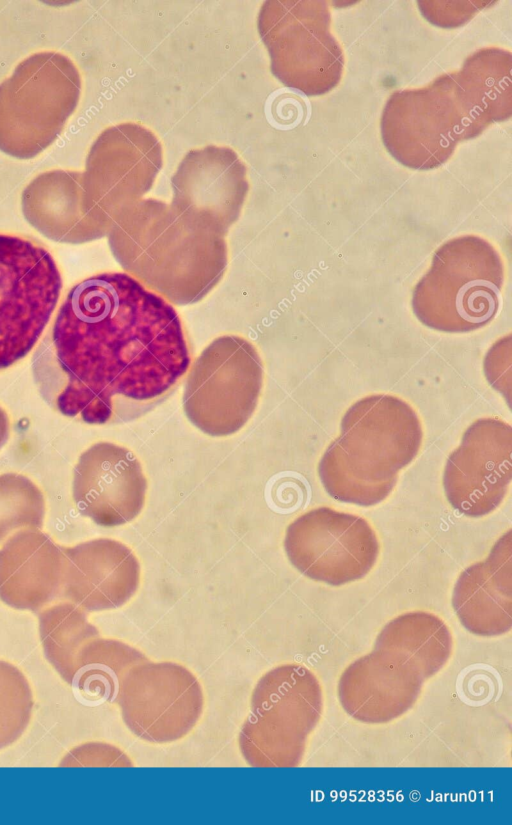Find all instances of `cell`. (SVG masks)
Here are the masks:
<instances>
[{
	"label": "cell",
	"mask_w": 512,
	"mask_h": 825,
	"mask_svg": "<svg viewBox=\"0 0 512 825\" xmlns=\"http://www.w3.org/2000/svg\"><path fill=\"white\" fill-rule=\"evenodd\" d=\"M45 501L41 490L28 477L0 475V542L12 531L43 525Z\"/></svg>",
	"instance_id": "obj_25"
},
{
	"label": "cell",
	"mask_w": 512,
	"mask_h": 825,
	"mask_svg": "<svg viewBox=\"0 0 512 825\" xmlns=\"http://www.w3.org/2000/svg\"><path fill=\"white\" fill-rule=\"evenodd\" d=\"M146 657L135 648L95 635L82 646L72 684L90 701H114L122 679Z\"/></svg>",
	"instance_id": "obj_22"
},
{
	"label": "cell",
	"mask_w": 512,
	"mask_h": 825,
	"mask_svg": "<svg viewBox=\"0 0 512 825\" xmlns=\"http://www.w3.org/2000/svg\"><path fill=\"white\" fill-rule=\"evenodd\" d=\"M374 649L397 658L426 680L448 661L452 638L439 617L416 611L388 622L378 634Z\"/></svg>",
	"instance_id": "obj_19"
},
{
	"label": "cell",
	"mask_w": 512,
	"mask_h": 825,
	"mask_svg": "<svg viewBox=\"0 0 512 825\" xmlns=\"http://www.w3.org/2000/svg\"><path fill=\"white\" fill-rule=\"evenodd\" d=\"M190 354L172 304L126 272L73 285L31 359L34 383L62 415L105 424L116 401H151L188 371Z\"/></svg>",
	"instance_id": "obj_1"
},
{
	"label": "cell",
	"mask_w": 512,
	"mask_h": 825,
	"mask_svg": "<svg viewBox=\"0 0 512 825\" xmlns=\"http://www.w3.org/2000/svg\"><path fill=\"white\" fill-rule=\"evenodd\" d=\"M318 474L324 489L332 498L365 507L383 501L397 482V478L377 481L360 474L350 463L337 439L325 450L318 465Z\"/></svg>",
	"instance_id": "obj_24"
},
{
	"label": "cell",
	"mask_w": 512,
	"mask_h": 825,
	"mask_svg": "<svg viewBox=\"0 0 512 825\" xmlns=\"http://www.w3.org/2000/svg\"><path fill=\"white\" fill-rule=\"evenodd\" d=\"M330 25V11L323 1L263 3L258 32L268 50L271 71L285 86L308 96L328 93L337 86L344 55Z\"/></svg>",
	"instance_id": "obj_6"
},
{
	"label": "cell",
	"mask_w": 512,
	"mask_h": 825,
	"mask_svg": "<svg viewBox=\"0 0 512 825\" xmlns=\"http://www.w3.org/2000/svg\"><path fill=\"white\" fill-rule=\"evenodd\" d=\"M512 55L489 47L471 54L457 71L464 93L485 128L512 114Z\"/></svg>",
	"instance_id": "obj_21"
},
{
	"label": "cell",
	"mask_w": 512,
	"mask_h": 825,
	"mask_svg": "<svg viewBox=\"0 0 512 825\" xmlns=\"http://www.w3.org/2000/svg\"><path fill=\"white\" fill-rule=\"evenodd\" d=\"M512 428L497 418H481L463 433L449 455L443 487L450 505L468 517H481L503 501L512 479Z\"/></svg>",
	"instance_id": "obj_12"
},
{
	"label": "cell",
	"mask_w": 512,
	"mask_h": 825,
	"mask_svg": "<svg viewBox=\"0 0 512 825\" xmlns=\"http://www.w3.org/2000/svg\"><path fill=\"white\" fill-rule=\"evenodd\" d=\"M380 128L392 157L416 170L444 164L461 140L485 130L457 72L438 76L422 88L395 91L383 109Z\"/></svg>",
	"instance_id": "obj_3"
},
{
	"label": "cell",
	"mask_w": 512,
	"mask_h": 825,
	"mask_svg": "<svg viewBox=\"0 0 512 825\" xmlns=\"http://www.w3.org/2000/svg\"><path fill=\"white\" fill-rule=\"evenodd\" d=\"M61 290L60 270L46 247L0 233V371L26 357L36 345Z\"/></svg>",
	"instance_id": "obj_7"
},
{
	"label": "cell",
	"mask_w": 512,
	"mask_h": 825,
	"mask_svg": "<svg viewBox=\"0 0 512 825\" xmlns=\"http://www.w3.org/2000/svg\"><path fill=\"white\" fill-rule=\"evenodd\" d=\"M22 205L26 216L41 226L107 227L88 203L82 172L52 170L38 175L24 189Z\"/></svg>",
	"instance_id": "obj_20"
},
{
	"label": "cell",
	"mask_w": 512,
	"mask_h": 825,
	"mask_svg": "<svg viewBox=\"0 0 512 825\" xmlns=\"http://www.w3.org/2000/svg\"><path fill=\"white\" fill-rule=\"evenodd\" d=\"M171 206L189 224L225 235L238 218L249 184L246 167L229 147L189 151L175 171Z\"/></svg>",
	"instance_id": "obj_13"
},
{
	"label": "cell",
	"mask_w": 512,
	"mask_h": 825,
	"mask_svg": "<svg viewBox=\"0 0 512 825\" xmlns=\"http://www.w3.org/2000/svg\"><path fill=\"white\" fill-rule=\"evenodd\" d=\"M115 701L129 730L146 742L158 744L186 736L204 707L201 685L187 668L147 660L128 670Z\"/></svg>",
	"instance_id": "obj_9"
},
{
	"label": "cell",
	"mask_w": 512,
	"mask_h": 825,
	"mask_svg": "<svg viewBox=\"0 0 512 825\" xmlns=\"http://www.w3.org/2000/svg\"><path fill=\"white\" fill-rule=\"evenodd\" d=\"M284 549L306 577L339 586L359 580L373 568L379 543L362 517L329 507L310 510L286 530Z\"/></svg>",
	"instance_id": "obj_8"
},
{
	"label": "cell",
	"mask_w": 512,
	"mask_h": 825,
	"mask_svg": "<svg viewBox=\"0 0 512 825\" xmlns=\"http://www.w3.org/2000/svg\"><path fill=\"white\" fill-rule=\"evenodd\" d=\"M63 554L62 595L84 611L121 607L137 591L140 565L123 543L94 539Z\"/></svg>",
	"instance_id": "obj_15"
},
{
	"label": "cell",
	"mask_w": 512,
	"mask_h": 825,
	"mask_svg": "<svg viewBox=\"0 0 512 825\" xmlns=\"http://www.w3.org/2000/svg\"><path fill=\"white\" fill-rule=\"evenodd\" d=\"M163 165L158 138L138 123L105 129L86 159L83 183L89 205L107 225L127 206L142 199Z\"/></svg>",
	"instance_id": "obj_10"
},
{
	"label": "cell",
	"mask_w": 512,
	"mask_h": 825,
	"mask_svg": "<svg viewBox=\"0 0 512 825\" xmlns=\"http://www.w3.org/2000/svg\"><path fill=\"white\" fill-rule=\"evenodd\" d=\"M32 690L25 675L0 660V750L17 741L32 715Z\"/></svg>",
	"instance_id": "obj_26"
},
{
	"label": "cell",
	"mask_w": 512,
	"mask_h": 825,
	"mask_svg": "<svg viewBox=\"0 0 512 825\" xmlns=\"http://www.w3.org/2000/svg\"><path fill=\"white\" fill-rule=\"evenodd\" d=\"M350 463L377 481L397 478L418 454L423 431L415 410L399 397L374 394L355 402L336 438Z\"/></svg>",
	"instance_id": "obj_11"
},
{
	"label": "cell",
	"mask_w": 512,
	"mask_h": 825,
	"mask_svg": "<svg viewBox=\"0 0 512 825\" xmlns=\"http://www.w3.org/2000/svg\"><path fill=\"white\" fill-rule=\"evenodd\" d=\"M321 713V687L309 669L297 664L272 669L253 691L239 735L243 758L250 766L299 765Z\"/></svg>",
	"instance_id": "obj_5"
},
{
	"label": "cell",
	"mask_w": 512,
	"mask_h": 825,
	"mask_svg": "<svg viewBox=\"0 0 512 825\" xmlns=\"http://www.w3.org/2000/svg\"><path fill=\"white\" fill-rule=\"evenodd\" d=\"M147 480L127 448L99 442L83 452L74 468L73 498L79 512L103 527L124 525L141 512Z\"/></svg>",
	"instance_id": "obj_14"
},
{
	"label": "cell",
	"mask_w": 512,
	"mask_h": 825,
	"mask_svg": "<svg viewBox=\"0 0 512 825\" xmlns=\"http://www.w3.org/2000/svg\"><path fill=\"white\" fill-rule=\"evenodd\" d=\"M120 749L103 743H87L71 750L60 766H131Z\"/></svg>",
	"instance_id": "obj_27"
},
{
	"label": "cell",
	"mask_w": 512,
	"mask_h": 825,
	"mask_svg": "<svg viewBox=\"0 0 512 825\" xmlns=\"http://www.w3.org/2000/svg\"><path fill=\"white\" fill-rule=\"evenodd\" d=\"M63 549L37 529L17 532L0 549V599L20 610H38L60 592Z\"/></svg>",
	"instance_id": "obj_18"
},
{
	"label": "cell",
	"mask_w": 512,
	"mask_h": 825,
	"mask_svg": "<svg viewBox=\"0 0 512 825\" xmlns=\"http://www.w3.org/2000/svg\"><path fill=\"white\" fill-rule=\"evenodd\" d=\"M81 93L80 73L67 56L39 52L0 84V150L19 159L44 151L60 135Z\"/></svg>",
	"instance_id": "obj_4"
},
{
	"label": "cell",
	"mask_w": 512,
	"mask_h": 825,
	"mask_svg": "<svg viewBox=\"0 0 512 825\" xmlns=\"http://www.w3.org/2000/svg\"><path fill=\"white\" fill-rule=\"evenodd\" d=\"M512 536L503 534L486 559L466 568L458 577L452 606L471 633L499 636L512 626Z\"/></svg>",
	"instance_id": "obj_17"
},
{
	"label": "cell",
	"mask_w": 512,
	"mask_h": 825,
	"mask_svg": "<svg viewBox=\"0 0 512 825\" xmlns=\"http://www.w3.org/2000/svg\"><path fill=\"white\" fill-rule=\"evenodd\" d=\"M504 284V264L484 238L448 240L432 257L412 293V309L425 326L448 333L480 329L496 316Z\"/></svg>",
	"instance_id": "obj_2"
},
{
	"label": "cell",
	"mask_w": 512,
	"mask_h": 825,
	"mask_svg": "<svg viewBox=\"0 0 512 825\" xmlns=\"http://www.w3.org/2000/svg\"><path fill=\"white\" fill-rule=\"evenodd\" d=\"M423 682L411 667L373 649L344 670L338 682V697L352 718L364 723H386L415 704Z\"/></svg>",
	"instance_id": "obj_16"
},
{
	"label": "cell",
	"mask_w": 512,
	"mask_h": 825,
	"mask_svg": "<svg viewBox=\"0 0 512 825\" xmlns=\"http://www.w3.org/2000/svg\"><path fill=\"white\" fill-rule=\"evenodd\" d=\"M39 634L46 659L71 685L76 658L84 643L98 635L97 629L88 622L83 609L65 602L41 612Z\"/></svg>",
	"instance_id": "obj_23"
}]
</instances>
